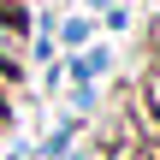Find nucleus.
Wrapping results in <instances>:
<instances>
[{
	"instance_id": "f03ea898",
	"label": "nucleus",
	"mask_w": 160,
	"mask_h": 160,
	"mask_svg": "<svg viewBox=\"0 0 160 160\" xmlns=\"http://www.w3.org/2000/svg\"><path fill=\"white\" fill-rule=\"evenodd\" d=\"M12 77H18V65H6V59H0V89H12Z\"/></svg>"
},
{
	"instance_id": "7ed1b4c3",
	"label": "nucleus",
	"mask_w": 160,
	"mask_h": 160,
	"mask_svg": "<svg viewBox=\"0 0 160 160\" xmlns=\"http://www.w3.org/2000/svg\"><path fill=\"white\" fill-rule=\"evenodd\" d=\"M154 65H160V24H154Z\"/></svg>"
},
{
	"instance_id": "f257e3e1",
	"label": "nucleus",
	"mask_w": 160,
	"mask_h": 160,
	"mask_svg": "<svg viewBox=\"0 0 160 160\" xmlns=\"http://www.w3.org/2000/svg\"><path fill=\"white\" fill-rule=\"evenodd\" d=\"M12 53H18V24H0V59L12 65Z\"/></svg>"
},
{
	"instance_id": "20e7f679",
	"label": "nucleus",
	"mask_w": 160,
	"mask_h": 160,
	"mask_svg": "<svg viewBox=\"0 0 160 160\" xmlns=\"http://www.w3.org/2000/svg\"><path fill=\"white\" fill-rule=\"evenodd\" d=\"M0 6H6V0H0Z\"/></svg>"
}]
</instances>
